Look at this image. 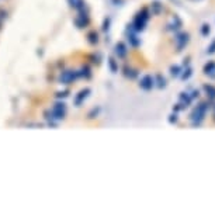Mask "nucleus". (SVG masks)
I'll use <instances>...</instances> for the list:
<instances>
[{
    "label": "nucleus",
    "mask_w": 215,
    "mask_h": 215,
    "mask_svg": "<svg viewBox=\"0 0 215 215\" xmlns=\"http://www.w3.org/2000/svg\"><path fill=\"white\" fill-rule=\"evenodd\" d=\"M152 7H153V11H155V13H159L160 9H162V7H160V3H153Z\"/></svg>",
    "instance_id": "nucleus-10"
},
{
    "label": "nucleus",
    "mask_w": 215,
    "mask_h": 215,
    "mask_svg": "<svg viewBox=\"0 0 215 215\" xmlns=\"http://www.w3.org/2000/svg\"><path fill=\"white\" fill-rule=\"evenodd\" d=\"M110 66L113 70H117V66H115V60L114 59H110Z\"/></svg>",
    "instance_id": "nucleus-13"
},
{
    "label": "nucleus",
    "mask_w": 215,
    "mask_h": 215,
    "mask_svg": "<svg viewBox=\"0 0 215 215\" xmlns=\"http://www.w3.org/2000/svg\"><path fill=\"white\" fill-rule=\"evenodd\" d=\"M170 122H176L177 121V115L174 114V115H170V119H169Z\"/></svg>",
    "instance_id": "nucleus-15"
},
{
    "label": "nucleus",
    "mask_w": 215,
    "mask_h": 215,
    "mask_svg": "<svg viewBox=\"0 0 215 215\" xmlns=\"http://www.w3.org/2000/svg\"><path fill=\"white\" fill-rule=\"evenodd\" d=\"M115 52H117V55H118L119 58H122V56H125V54H127V48H125L124 44H118V45L115 46Z\"/></svg>",
    "instance_id": "nucleus-4"
},
{
    "label": "nucleus",
    "mask_w": 215,
    "mask_h": 215,
    "mask_svg": "<svg viewBox=\"0 0 215 215\" xmlns=\"http://www.w3.org/2000/svg\"><path fill=\"white\" fill-rule=\"evenodd\" d=\"M210 54H212V52H215V41L211 44V46H210V51H208Z\"/></svg>",
    "instance_id": "nucleus-14"
},
{
    "label": "nucleus",
    "mask_w": 215,
    "mask_h": 215,
    "mask_svg": "<svg viewBox=\"0 0 215 215\" xmlns=\"http://www.w3.org/2000/svg\"><path fill=\"white\" fill-rule=\"evenodd\" d=\"M76 78H78V72H70V70H68V72H63V73L60 75V82L62 83H70Z\"/></svg>",
    "instance_id": "nucleus-1"
},
{
    "label": "nucleus",
    "mask_w": 215,
    "mask_h": 215,
    "mask_svg": "<svg viewBox=\"0 0 215 215\" xmlns=\"http://www.w3.org/2000/svg\"><path fill=\"white\" fill-rule=\"evenodd\" d=\"M87 94H89V90H87V89L86 90H82V92L79 93V96L75 99V103H76V104H80V103L87 97Z\"/></svg>",
    "instance_id": "nucleus-5"
},
{
    "label": "nucleus",
    "mask_w": 215,
    "mask_h": 215,
    "mask_svg": "<svg viewBox=\"0 0 215 215\" xmlns=\"http://www.w3.org/2000/svg\"><path fill=\"white\" fill-rule=\"evenodd\" d=\"M69 3L73 6L75 9H78V10H80V9H83V7H84V4H83V0H69Z\"/></svg>",
    "instance_id": "nucleus-6"
},
{
    "label": "nucleus",
    "mask_w": 215,
    "mask_h": 215,
    "mask_svg": "<svg viewBox=\"0 0 215 215\" xmlns=\"http://www.w3.org/2000/svg\"><path fill=\"white\" fill-rule=\"evenodd\" d=\"M190 75H191V69H187V70H186V72L183 73L181 79H188V78H190Z\"/></svg>",
    "instance_id": "nucleus-11"
},
{
    "label": "nucleus",
    "mask_w": 215,
    "mask_h": 215,
    "mask_svg": "<svg viewBox=\"0 0 215 215\" xmlns=\"http://www.w3.org/2000/svg\"><path fill=\"white\" fill-rule=\"evenodd\" d=\"M204 89L207 90V93L210 94V97L211 99H215V87H212V86H204Z\"/></svg>",
    "instance_id": "nucleus-7"
},
{
    "label": "nucleus",
    "mask_w": 215,
    "mask_h": 215,
    "mask_svg": "<svg viewBox=\"0 0 215 215\" xmlns=\"http://www.w3.org/2000/svg\"><path fill=\"white\" fill-rule=\"evenodd\" d=\"M152 86H153V78H152V76H149V75L143 76V78H142V80H141V87H142V89L149 90V89H152Z\"/></svg>",
    "instance_id": "nucleus-2"
},
{
    "label": "nucleus",
    "mask_w": 215,
    "mask_h": 215,
    "mask_svg": "<svg viewBox=\"0 0 215 215\" xmlns=\"http://www.w3.org/2000/svg\"><path fill=\"white\" fill-rule=\"evenodd\" d=\"M165 84H166L165 78H162V76H158V86H159V87H165Z\"/></svg>",
    "instance_id": "nucleus-9"
},
{
    "label": "nucleus",
    "mask_w": 215,
    "mask_h": 215,
    "mask_svg": "<svg viewBox=\"0 0 215 215\" xmlns=\"http://www.w3.org/2000/svg\"><path fill=\"white\" fill-rule=\"evenodd\" d=\"M208 32H210V27H208V25H202V34H204V35H207V34H208Z\"/></svg>",
    "instance_id": "nucleus-12"
},
{
    "label": "nucleus",
    "mask_w": 215,
    "mask_h": 215,
    "mask_svg": "<svg viewBox=\"0 0 215 215\" xmlns=\"http://www.w3.org/2000/svg\"><path fill=\"white\" fill-rule=\"evenodd\" d=\"M176 41H177V48H178V49H181V48L187 44L188 35H187V34H180V35L176 38Z\"/></svg>",
    "instance_id": "nucleus-3"
},
{
    "label": "nucleus",
    "mask_w": 215,
    "mask_h": 215,
    "mask_svg": "<svg viewBox=\"0 0 215 215\" xmlns=\"http://www.w3.org/2000/svg\"><path fill=\"white\" fill-rule=\"evenodd\" d=\"M172 75L173 76H178V73H180V66H172Z\"/></svg>",
    "instance_id": "nucleus-8"
}]
</instances>
